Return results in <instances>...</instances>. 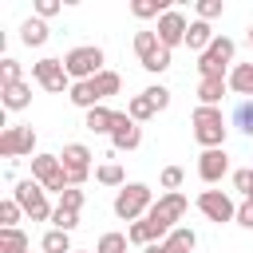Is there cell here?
Instances as JSON below:
<instances>
[{"label": "cell", "mask_w": 253, "mask_h": 253, "mask_svg": "<svg viewBox=\"0 0 253 253\" xmlns=\"http://www.w3.org/2000/svg\"><path fill=\"white\" fill-rule=\"evenodd\" d=\"M130 12H134L138 20H146V16H158V20H162L170 8H166L162 0H134V4H130Z\"/></svg>", "instance_id": "obj_30"}, {"label": "cell", "mask_w": 253, "mask_h": 253, "mask_svg": "<svg viewBox=\"0 0 253 253\" xmlns=\"http://www.w3.org/2000/svg\"><path fill=\"white\" fill-rule=\"evenodd\" d=\"M0 95H4V107H8V111H24V107L32 103V87H28V83H12V87H0Z\"/></svg>", "instance_id": "obj_22"}, {"label": "cell", "mask_w": 253, "mask_h": 253, "mask_svg": "<svg viewBox=\"0 0 253 253\" xmlns=\"http://www.w3.org/2000/svg\"><path fill=\"white\" fill-rule=\"evenodd\" d=\"M63 67H67V75H71L75 83L95 79L99 71H107V67H103V47H95V43H87V47H71V51L63 55Z\"/></svg>", "instance_id": "obj_4"}, {"label": "cell", "mask_w": 253, "mask_h": 253, "mask_svg": "<svg viewBox=\"0 0 253 253\" xmlns=\"http://www.w3.org/2000/svg\"><path fill=\"white\" fill-rule=\"evenodd\" d=\"M43 253H75V249H71V233L47 229V233H43Z\"/></svg>", "instance_id": "obj_26"}, {"label": "cell", "mask_w": 253, "mask_h": 253, "mask_svg": "<svg viewBox=\"0 0 253 253\" xmlns=\"http://www.w3.org/2000/svg\"><path fill=\"white\" fill-rule=\"evenodd\" d=\"M213 40H217V36H213V28H210L206 20H194V24H190V32H186V47H190V51H198V55H202Z\"/></svg>", "instance_id": "obj_18"}, {"label": "cell", "mask_w": 253, "mask_h": 253, "mask_svg": "<svg viewBox=\"0 0 253 253\" xmlns=\"http://www.w3.org/2000/svg\"><path fill=\"white\" fill-rule=\"evenodd\" d=\"M59 162H63V174H67V186H83L87 174H91V150L83 142H67L59 150Z\"/></svg>", "instance_id": "obj_9"}, {"label": "cell", "mask_w": 253, "mask_h": 253, "mask_svg": "<svg viewBox=\"0 0 253 253\" xmlns=\"http://www.w3.org/2000/svg\"><path fill=\"white\" fill-rule=\"evenodd\" d=\"M126 115H130L134 123H146V119H150V115H158V111H154V103H150V95L142 91V95H134V99L126 103Z\"/></svg>", "instance_id": "obj_25"}, {"label": "cell", "mask_w": 253, "mask_h": 253, "mask_svg": "<svg viewBox=\"0 0 253 253\" xmlns=\"http://www.w3.org/2000/svg\"><path fill=\"white\" fill-rule=\"evenodd\" d=\"M36 150V130L32 126H4L0 130V154L4 158H20Z\"/></svg>", "instance_id": "obj_12"}, {"label": "cell", "mask_w": 253, "mask_h": 253, "mask_svg": "<svg viewBox=\"0 0 253 253\" xmlns=\"http://www.w3.org/2000/svg\"><path fill=\"white\" fill-rule=\"evenodd\" d=\"M190 123H194V138L206 146V150H217V146H225V119H221V111L217 107H194V115H190Z\"/></svg>", "instance_id": "obj_2"}, {"label": "cell", "mask_w": 253, "mask_h": 253, "mask_svg": "<svg viewBox=\"0 0 253 253\" xmlns=\"http://www.w3.org/2000/svg\"><path fill=\"white\" fill-rule=\"evenodd\" d=\"M20 213H24L20 202H16V198H4V202H0V229H20V225H16Z\"/></svg>", "instance_id": "obj_28"}, {"label": "cell", "mask_w": 253, "mask_h": 253, "mask_svg": "<svg viewBox=\"0 0 253 253\" xmlns=\"http://www.w3.org/2000/svg\"><path fill=\"white\" fill-rule=\"evenodd\" d=\"M146 95H150V103H154V111H166V107H170V91H166L162 83H154V87H146Z\"/></svg>", "instance_id": "obj_37"}, {"label": "cell", "mask_w": 253, "mask_h": 253, "mask_svg": "<svg viewBox=\"0 0 253 253\" xmlns=\"http://www.w3.org/2000/svg\"><path fill=\"white\" fill-rule=\"evenodd\" d=\"M186 194H162L154 206H150V213H146V221H150V229H154V237H170V229H178L174 221H182V213H186Z\"/></svg>", "instance_id": "obj_1"}, {"label": "cell", "mask_w": 253, "mask_h": 253, "mask_svg": "<svg viewBox=\"0 0 253 253\" xmlns=\"http://www.w3.org/2000/svg\"><path fill=\"white\" fill-rule=\"evenodd\" d=\"M154 32H158V40H162L166 47H174V43H186L190 24H186V16H182V12H174V8H170V12L158 20V28H154Z\"/></svg>", "instance_id": "obj_14"}, {"label": "cell", "mask_w": 253, "mask_h": 253, "mask_svg": "<svg viewBox=\"0 0 253 253\" xmlns=\"http://www.w3.org/2000/svg\"><path fill=\"white\" fill-rule=\"evenodd\" d=\"M198 174H202V182H221V178L229 174V154H225V146H217V150H202V158H198Z\"/></svg>", "instance_id": "obj_13"}, {"label": "cell", "mask_w": 253, "mask_h": 253, "mask_svg": "<svg viewBox=\"0 0 253 253\" xmlns=\"http://www.w3.org/2000/svg\"><path fill=\"white\" fill-rule=\"evenodd\" d=\"M95 178L103 182V186H126V178H123V166L119 162H103V166H95Z\"/></svg>", "instance_id": "obj_27"}, {"label": "cell", "mask_w": 253, "mask_h": 253, "mask_svg": "<svg viewBox=\"0 0 253 253\" xmlns=\"http://www.w3.org/2000/svg\"><path fill=\"white\" fill-rule=\"evenodd\" d=\"M134 55L146 71H166L170 67V47L158 40V32H134Z\"/></svg>", "instance_id": "obj_5"}, {"label": "cell", "mask_w": 253, "mask_h": 253, "mask_svg": "<svg viewBox=\"0 0 253 253\" xmlns=\"http://www.w3.org/2000/svg\"><path fill=\"white\" fill-rule=\"evenodd\" d=\"M249 47H253V28H249Z\"/></svg>", "instance_id": "obj_43"}, {"label": "cell", "mask_w": 253, "mask_h": 253, "mask_svg": "<svg viewBox=\"0 0 253 253\" xmlns=\"http://www.w3.org/2000/svg\"><path fill=\"white\" fill-rule=\"evenodd\" d=\"M225 91H229V79H202V83H198L202 107H217V103L225 99Z\"/></svg>", "instance_id": "obj_20"}, {"label": "cell", "mask_w": 253, "mask_h": 253, "mask_svg": "<svg viewBox=\"0 0 253 253\" xmlns=\"http://www.w3.org/2000/svg\"><path fill=\"white\" fill-rule=\"evenodd\" d=\"M233 40L229 36H217L202 55H198V71H202V79H225V67L233 63Z\"/></svg>", "instance_id": "obj_3"}, {"label": "cell", "mask_w": 253, "mask_h": 253, "mask_svg": "<svg viewBox=\"0 0 253 253\" xmlns=\"http://www.w3.org/2000/svg\"><path fill=\"white\" fill-rule=\"evenodd\" d=\"M126 233H103L99 237V245H95V253H126Z\"/></svg>", "instance_id": "obj_31"}, {"label": "cell", "mask_w": 253, "mask_h": 253, "mask_svg": "<svg viewBox=\"0 0 253 253\" xmlns=\"http://www.w3.org/2000/svg\"><path fill=\"white\" fill-rule=\"evenodd\" d=\"M233 126L241 134H253V99H241L237 111H233Z\"/></svg>", "instance_id": "obj_29"}, {"label": "cell", "mask_w": 253, "mask_h": 253, "mask_svg": "<svg viewBox=\"0 0 253 253\" xmlns=\"http://www.w3.org/2000/svg\"><path fill=\"white\" fill-rule=\"evenodd\" d=\"M51 225H55V229H63V233H71V229L79 225V210H63V206H55Z\"/></svg>", "instance_id": "obj_32"}, {"label": "cell", "mask_w": 253, "mask_h": 253, "mask_svg": "<svg viewBox=\"0 0 253 253\" xmlns=\"http://www.w3.org/2000/svg\"><path fill=\"white\" fill-rule=\"evenodd\" d=\"M115 115H119V111H107V107L99 103V107H91V111H87L83 126H87L91 134H111V130H115Z\"/></svg>", "instance_id": "obj_17"}, {"label": "cell", "mask_w": 253, "mask_h": 253, "mask_svg": "<svg viewBox=\"0 0 253 253\" xmlns=\"http://www.w3.org/2000/svg\"><path fill=\"white\" fill-rule=\"evenodd\" d=\"M229 87H233L237 95L253 99V63H237V67L229 71Z\"/></svg>", "instance_id": "obj_23"}, {"label": "cell", "mask_w": 253, "mask_h": 253, "mask_svg": "<svg viewBox=\"0 0 253 253\" xmlns=\"http://www.w3.org/2000/svg\"><path fill=\"white\" fill-rule=\"evenodd\" d=\"M233 190H241L245 198H253V166H245V170H233Z\"/></svg>", "instance_id": "obj_36"}, {"label": "cell", "mask_w": 253, "mask_h": 253, "mask_svg": "<svg viewBox=\"0 0 253 253\" xmlns=\"http://www.w3.org/2000/svg\"><path fill=\"white\" fill-rule=\"evenodd\" d=\"M32 241L24 229H0V253H28Z\"/></svg>", "instance_id": "obj_24"}, {"label": "cell", "mask_w": 253, "mask_h": 253, "mask_svg": "<svg viewBox=\"0 0 253 253\" xmlns=\"http://www.w3.org/2000/svg\"><path fill=\"white\" fill-rule=\"evenodd\" d=\"M91 83V91H95V99H107V95H119V87H123V79H119V71H99L95 79H87Z\"/></svg>", "instance_id": "obj_21"}, {"label": "cell", "mask_w": 253, "mask_h": 253, "mask_svg": "<svg viewBox=\"0 0 253 253\" xmlns=\"http://www.w3.org/2000/svg\"><path fill=\"white\" fill-rule=\"evenodd\" d=\"M59 12V0H36V16L40 20H47V16H55Z\"/></svg>", "instance_id": "obj_41"}, {"label": "cell", "mask_w": 253, "mask_h": 253, "mask_svg": "<svg viewBox=\"0 0 253 253\" xmlns=\"http://www.w3.org/2000/svg\"><path fill=\"white\" fill-rule=\"evenodd\" d=\"M111 142H115V150H134L138 142H142V130H138V123L130 119V115H115V130H111Z\"/></svg>", "instance_id": "obj_15"}, {"label": "cell", "mask_w": 253, "mask_h": 253, "mask_svg": "<svg viewBox=\"0 0 253 253\" xmlns=\"http://www.w3.org/2000/svg\"><path fill=\"white\" fill-rule=\"evenodd\" d=\"M237 225H245V229H253V202L245 198L241 206H237Z\"/></svg>", "instance_id": "obj_40"}, {"label": "cell", "mask_w": 253, "mask_h": 253, "mask_svg": "<svg viewBox=\"0 0 253 253\" xmlns=\"http://www.w3.org/2000/svg\"><path fill=\"white\" fill-rule=\"evenodd\" d=\"M146 253H162V241L158 245H146Z\"/></svg>", "instance_id": "obj_42"}, {"label": "cell", "mask_w": 253, "mask_h": 253, "mask_svg": "<svg viewBox=\"0 0 253 253\" xmlns=\"http://www.w3.org/2000/svg\"><path fill=\"white\" fill-rule=\"evenodd\" d=\"M150 186H142V182H130V186H123L119 194H115V213L123 217V221H138L142 213H150Z\"/></svg>", "instance_id": "obj_6"}, {"label": "cell", "mask_w": 253, "mask_h": 253, "mask_svg": "<svg viewBox=\"0 0 253 253\" xmlns=\"http://www.w3.org/2000/svg\"><path fill=\"white\" fill-rule=\"evenodd\" d=\"M20 40H24L28 47H43V43H47V24H43L40 16H28V20L20 24Z\"/></svg>", "instance_id": "obj_19"}, {"label": "cell", "mask_w": 253, "mask_h": 253, "mask_svg": "<svg viewBox=\"0 0 253 253\" xmlns=\"http://www.w3.org/2000/svg\"><path fill=\"white\" fill-rule=\"evenodd\" d=\"M59 206H63V210H83V190H75V186L63 190V194H59Z\"/></svg>", "instance_id": "obj_38"}, {"label": "cell", "mask_w": 253, "mask_h": 253, "mask_svg": "<svg viewBox=\"0 0 253 253\" xmlns=\"http://www.w3.org/2000/svg\"><path fill=\"white\" fill-rule=\"evenodd\" d=\"M198 16H202V20L221 16V0H202V4H198Z\"/></svg>", "instance_id": "obj_39"}, {"label": "cell", "mask_w": 253, "mask_h": 253, "mask_svg": "<svg viewBox=\"0 0 253 253\" xmlns=\"http://www.w3.org/2000/svg\"><path fill=\"white\" fill-rule=\"evenodd\" d=\"M198 210L210 217V221H237V206H233V198L225 194V190H202L198 194Z\"/></svg>", "instance_id": "obj_10"}, {"label": "cell", "mask_w": 253, "mask_h": 253, "mask_svg": "<svg viewBox=\"0 0 253 253\" xmlns=\"http://www.w3.org/2000/svg\"><path fill=\"white\" fill-rule=\"evenodd\" d=\"M249 202H253V198H249Z\"/></svg>", "instance_id": "obj_45"}, {"label": "cell", "mask_w": 253, "mask_h": 253, "mask_svg": "<svg viewBox=\"0 0 253 253\" xmlns=\"http://www.w3.org/2000/svg\"><path fill=\"white\" fill-rule=\"evenodd\" d=\"M126 237H130V245H154V229H150V221L142 217V221H134L130 229H126Z\"/></svg>", "instance_id": "obj_33"}, {"label": "cell", "mask_w": 253, "mask_h": 253, "mask_svg": "<svg viewBox=\"0 0 253 253\" xmlns=\"http://www.w3.org/2000/svg\"><path fill=\"white\" fill-rule=\"evenodd\" d=\"M75 253H83V249H75Z\"/></svg>", "instance_id": "obj_44"}, {"label": "cell", "mask_w": 253, "mask_h": 253, "mask_svg": "<svg viewBox=\"0 0 253 253\" xmlns=\"http://www.w3.org/2000/svg\"><path fill=\"white\" fill-rule=\"evenodd\" d=\"M43 194H47V190H43L40 182H20V186L12 190V198L20 202V210H24L32 221H47V217L55 213V210L47 206V198H43Z\"/></svg>", "instance_id": "obj_8"}, {"label": "cell", "mask_w": 253, "mask_h": 253, "mask_svg": "<svg viewBox=\"0 0 253 253\" xmlns=\"http://www.w3.org/2000/svg\"><path fill=\"white\" fill-rule=\"evenodd\" d=\"M182 178H186V170H182V166H162V174H158V182H162L170 194L182 186Z\"/></svg>", "instance_id": "obj_35"}, {"label": "cell", "mask_w": 253, "mask_h": 253, "mask_svg": "<svg viewBox=\"0 0 253 253\" xmlns=\"http://www.w3.org/2000/svg\"><path fill=\"white\" fill-rule=\"evenodd\" d=\"M12 83H24L20 79V63L16 59H0V87H12Z\"/></svg>", "instance_id": "obj_34"}, {"label": "cell", "mask_w": 253, "mask_h": 253, "mask_svg": "<svg viewBox=\"0 0 253 253\" xmlns=\"http://www.w3.org/2000/svg\"><path fill=\"white\" fill-rule=\"evenodd\" d=\"M32 178H36L43 190H55V194L71 190V186H67V174H63L59 154H36V158H32Z\"/></svg>", "instance_id": "obj_7"}, {"label": "cell", "mask_w": 253, "mask_h": 253, "mask_svg": "<svg viewBox=\"0 0 253 253\" xmlns=\"http://www.w3.org/2000/svg\"><path fill=\"white\" fill-rule=\"evenodd\" d=\"M32 79L43 87V91H51V95H59V91H71L67 87V67H63V59H40V63H32Z\"/></svg>", "instance_id": "obj_11"}, {"label": "cell", "mask_w": 253, "mask_h": 253, "mask_svg": "<svg viewBox=\"0 0 253 253\" xmlns=\"http://www.w3.org/2000/svg\"><path fill=\"white\" fill-rule=\"evenodd\" d=\"M194 245H198V233L190 225H178L170 229V237H162V253H194Z\"/></svg>", "instance_id": "obj_16"}]
</instances>
